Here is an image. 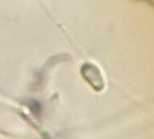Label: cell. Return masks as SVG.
<instances>
[{
  "instance_id": "obj_1",
  "label": "cell",
  "mask_w": 154,
  "mask_h": 139,
  "mask_svg": "<svg viewBox=\"0 0 154 139\" xmlns=\"http://www.w3.org/2000/svg\"><path fill=\"white\" fill-rule=\"evenodd\" d=\"M82 75L84 77V80L95 89L100 91L103 88V79L101 73L99 71V69L93 65V64H84L82 66Z\"/></svg>"
}]
</instances>
